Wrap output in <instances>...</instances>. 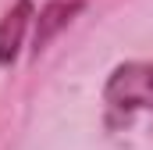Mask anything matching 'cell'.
<instances>
[{"label":"cell","mask_w":153,"mask_h":150,"mask_svg":"<svg viewBox=\"0 0 153 150\" xmlns=\"http://www.w3.org/2000/svg\"><path fill=\"white\" fill-rule=\"evenodd\" d=\"M103 100L117 114H135V111L153 114V61L117 64L103 86Z\"/></svg>","instance_id":"obj_1"},{"label":"cell","mask_w":153,"mask_h":150,"mask_svg":"<svg viewBox=\"0 0 153 150\" xmlns=\"http://www.w3.org/2000/svg\"><path fill=\"white\" fill-rule=\"evenodd\" d=\"M32 25V4L18 0L4 18H0V68H11L25 46V32Z\"/></svg>","instance_id":"obj_2"},{"label":"cell","mask_w":153,"mask_h":150,"mask_svg":"<svg viewBox=\"0 0 153 150\" xmlns=\"http://www.w3.org/2000/svg\"><path fill=\"white\" fill-rule=\"evenodd\" d=\"M78 11H82V0H50L46 7H39V14L32 18V54H43L50 46V39L57 36Z\"/></svg>","instance_id":"obj_3"}]
</instances>
